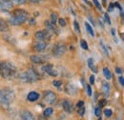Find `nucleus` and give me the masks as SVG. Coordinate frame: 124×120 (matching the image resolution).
<instances>
[{"instance_id":"obj_27","label":"nucleus","mask_w":124,"mask_h":120,"mask_svg":"<svg viewBox=\"0 0 124 120\" xmlns=\"http://www.w3.org/2000/svg\"><path fill=\"white\" fill-rule=\"evenodd\" d=\"M74 28H75L76 31L79 34V33H80V28H79V24L78 23V21H75V22H74Z\"/></svg>"},{"instance_id":"obj_24","label":"nucleus","mask_w":124,"mask_h":120,"mask_svg":"<svg viewBox=\"0 0 124 120\" xmlns=\"http://www.w3.org/2000/svg\"><path fill=\"white\" fill-rule=\"evenodd\" d=\"M112 114H113V112H112L111 109H105V110H104V115H105L106 117H111Z\"/></svg>"},{"instance_id":"obj_19","label":"nucleus","mask_w":124,"mask_h":120,"mask_svg":"<svg viewBox=\"0 0 124 120\" xmlns=\"http://www.w3.org/2000/svg\"><path fill=\"white\" fill-rule=\"evenodd\" d=\"M85 27H86V30L88 31V33L91 35V36H94V32H93V28H92V26L88 23V22H85Z\"/></svg>"},{"instance_id":"obj_2","label":"nucleus","mask_w":124,"mask_h":120,"mask_svg":"<svg viewBox=\"0 0 124 120\" xmlns=\"http://www.w3.org/2000/svg\"><path fill=\"white\" fill-rule=\"evenodd\" d=\"M16 97V93L13 89L6 87L3 88L2 90H0V105L2 107L8 108L11 105Z\"/></svg>"},{"instance_id":"obj_46","label":"nucleus","mask_w":124,"mask_h":120,"mask_svg":"<svg viewBox=\"0 0 124 120\" xmlns=\"http://www.w3.org/2000/svg\"><path fill=\"white\" fill-rule=\"evenodd\" d=\"M0 11H3V7H2V5H1V3H0Z\"/></svg>"},{"instance_id":"obj_34","label":"nucleus","mask_w":124,"mask_h":120,"mask_svg":"<svg viewBox=\"0 0 124 120\" xmlns=\"http://www.w3.org/2000/svg\"><path fill=\"white\" fill-rule=\"evenodd\" d=\"M104 18H105L106 22L108 23L109 25H111V20H110V17H109V15H107V14H105V15H104Z\"/></svg>"},{"instance_id":"obj_47","label":"nucleus","mask_w":124,"mask_h":120,"mask_svg":"<svg viewBox=\"0 0 124 120\" xmlns=\"http://www.w3.org/2000/svg\"><path fill=\"white\" fill-rule=\"evenodd\" d=\"M84 1H85V2H86V3H88V0H84Z\"/></svg>"},{"instance_id":"obj_30","label":"nucleus","mask_w":124,"mask_h":120,"mask_svg":"<svg viewBox=\"0 0 124 120\" xmlns=\"http://www.w3.org/2000/svg\"><path fill=\"white\" fill-rule=\"evenodd\" d=\"M13 1L16 4H19V5H22V4L26 3V0H13Z\"/></svg>"},{"instance_id":"obj_40","label":"nucleus","mask_w":124,"mask_h":120,"mask_svg":"<svg viewBox=\"0 0 124 120\" xmlns=\"http://www.w3.org/2000/svg\"><path fill=\"white\" fill-rule=\"evenodd\" d=\"M101 46H102V48H103V51L105 52V53H106V55L108 56V55H109L108 52H107V50H106V48H105V46H104V45H103V44H102V42H101Z\"/></svg>"},{"instance_id":"obj_12","label":"nucleus","mask_w":124,"mask_h":120,"mask_svg":"<svg viewBox=\"0 0 124 120\" xmlns=\"http://www.w3.org/2000/svg\"><path fill=\"white\" fill-rule=\"evenodd\" d=\"M0 3L3 7V11H8L13 8V2L12 0H0Z\"/></svg>"},{"instance_id":"obj_13","label":"nucleus","mask_w":124,"mask_h":120,"mask_svg":"<svg viewBox=\"0 0 124 120\" xmlns=\"http://www.w3.org/2000/svg\"><path fill=\"white\" fill-rule=\"evenodd\" d=\"M30 59L34 64H42V63H44L46 61V59L44 57H42L40 55H31L30 57Z\"/></svg>"},{"instance_id":"obj_26","label":"nucleus","mask_w":124,"mask_h":120,"mask_svg":"<svg viewBox=\"0 0 124 120\" xmlns=\"http://www.w3.org/2000/svg\"><path fill=\"white\" fill-rule=\"evenodd\" d=\"M78 112L80 116H83V115H84V113H85V107H84V106H82V107L78 108Z\"/></svg>"},{"instance_id":"obj_4","label":"nucleus","mask_w":124,"mask_h":120,"mask_svg":"<svg viewBox=\"0 0 124 120\" xmlns=\"http://www.w3.org/2000/svg\"><path fill=\"white\" fill-rule=\"evenodd\" d=\"M18 77H19L20 81L24 82V83H33V82L39 80L38 73L33 69H29L28 71L19 74Z\"/></svg>"},{"instance_id":"obj_35","label":"nucleus","mask_w":124,"mask_h":120,"mask_svg":"<svg viewBox=\"0 0 124 120\" xmlns=\"http://www.w3.org/2000/svg\"><path fill=\"white\" fill-rule=\"evenodd\" d=\"M118 81H119V83L121 84V86H123V87H124V77H123V76H119Z\"/></svg>"},{"instance_id":"obj_39","label":"nucleus","mask_w":124,"mask_h":120,"mask_svg":"<svg viewBox=\"0 0 124 120\" xmlns=\"http://www.w3.org/2000/svg\"><path fill=\"white\" fill-rule=\"evenodd\" d=\"M28 1L32 3V4H38L40 2V0H28Z\"/></svg>"},{"instance_id":"obj_18","label":"nucleus","mask_w":124,"mask_h":120,"mask_svg":"<svg viewBox=\"0 0 124 120\" xmlns=\"http://www.w3.org/2000/svg\"><path fill=\"white\" fill-rule=\"evenodd\" d=\"M53 69H54V66H53L52 64H47V65H44V66L41 68V70H42L44 73H46V74H49Z\"/></svg>"},{"instance_id":"obj_11","label":"nucleus","mask_w":124,"mask_h":120,"mask_svg":"<svg viewBox=\"0 0 124 120\" xmlns=\"http://www.w3.org/2000/svg\"><path fill=\"white\" fill-rule=\"evenodd\" d=\"M65 91L69 94V95H75L78 91V89L75 85L73 84H67L66 85V88H65Z\"/></svg>"},{"instance_id":"obj_20","label":"nucleus","mask_w":124,"mask_h":120,"mask_svg":"<svg viewBox=\"0 0 124 120\" xmlns=\"http://www.w3.org/2000/svg\"><path fill=\"white\" fill-rule=\"evenodd\" d=\"M54 113V110H53V108H46L45 110H44V112H43V114H44V116H46V117H49V116H51L52 114Z\"/></svg>"},{"instance_id":"obj_33","label":"nucleus","mask_w":124,"mask_h":120,"mask_svg":"<svg viewBox=\"0 0 124 120\" xmlns=\"http://www.w3.org/2000/svg\"><path fill=\"white\" fill-rule=\"evenodd\" d=\"M93 3H94V5L96 6V8L98 9V10H101V6H100V4H99V2H98V0H93Z\"/></svg>"},{"instance_id":"obj_43","label":"nucleus","mask_w":124,"mask_h":120,"mask_svg":"<svg viewBox=\"0 0 124 120\" xmlns=\"http://www.w3.org/2000/svg\"><path fill=\"white\" fill-rule=\"evenodd\" d=\"M111 31H112V34L115 36V35H116V30H115V29H112V30H111Z\"/></svg>"},{"instance_id":"obj_9","label":"nucleus","mask_w":124,"mask_h":120,"mask_svg":"<svg viewBox=\"0 0 124 120\" xmlns=\"http://www.w3.org/2000/svg\"><path fill=\"white\" fill-rule=\"evenodd\" d=\"M62 107H63V110L68 112V113H72L74 112V106L72 104V102L70 100H67V99H64L62 101Z\"/></svg>"},{"instance_id":"obj_25","label":"nucleus","mask_w":124,"mask_h":120,"mask_svg":"<svg viewBox=\"0 0 124 120\" xmlns=\"http://www.w3.org/2000/svg\"><path fill=\"white\" fill-rule=\"evenodd\" d=\"M94 114H95L97 117H100V115H101V110H100V106L95 107V109H94Z\"/></svg>"},{"instance_id":"obj_42","label":"nucleus","mask_w":124,"mask_h":120,"mask_svg":"<svg viewBox=\"0 0 124 120\" xmlns=\"http://www.w3.org/2000/svg\"><path fill=\"white\" fill-rule=\"evenodd\" d=\"M112 9H114L113 4H111V5H110V7H109V12H113V11H112Z\"/></svg>"},{"instance_id":"obj_44","label":"nucleus","mask_w":124,"mask_h":120,"mask_svg":"<svg viewBox=\"0 0 124 120\" xmlns=\"http://www.w3.org/2000/svg\"><path fill=\"white\" fill-rule=\"evenodd\" d=\"M120 15H121V17H122V19H123V20H124V13H123V12H121V13H120Z\"/></svg>"},{"instance_id":"obj_22","label":"nucleus","mask_w":124,"mask_h":120,"mask_svg":"<svg viewBox=\"0 0 124 120\" xmlns=\"http://www.w3.org/2000/svg\"><path fill=\"white\" fill-rule=\"evenodd\" d=\"M57 18H58V17H57V15H56V14L54 13V14L51 15V22H52L53 25H54V26L56 25V22H57V20H58Z\"/></svg>"},{"instance_id":"obj_37","label":"nucleus","mask_w":124,"mask_h":120,"mask_svg":"<svg viewBox=\"0 0 124 120\" xmlns=\"http://www.w3.org/2000/svg\"><path fill=\"white\" fill-rule=\"evenodd\" d=\"M94 79H95V78H94V75H91V76H90V84L93 85V83H94Z\"/></svg>"},{"instance_id":"obj_7","label":"nucleus","mask_w":124,"mask_h":120,"mask_svg":"<svg viewBox=\"0 0 124 120\" xmlns=\"http://www.w3.org/2000/svg\"><path fill=\"white\" fill-rule=\"evenodd\" d=\"M35 38L38 40H46L50 37V31L47 30H38L35 32Z\"/></svg>"},{"instance_id":"obj_3","label":"nucleus","mask_w":124,"mask_h":120,"mask_svg":"<svg viewBox=\"0 0 124 120\" xmlns=\"http://www.w3.org/2000/svg\"><path fill=\"white\" fill-rule=\"evenodd\" d=\"M29 17V14L25 10L17 9L14 12V15H12L9 19V23L12 26H19L24 24Z\"/></svg>"},{"instance_id":"obj_38","label":"nucleus","mask_w":124,"mask_h":120,"mask_svg":"<svg viewBox=\"0 0 124 120\" xmlns=\"http://www.w3.org/2000/svg\"><path fill=\"white\" fill-rule=\"evenodd\" d=\"M77 106H78V108H80V107L84 106V102H83L82 100H80V101H78V103L77 104Z\"/></svg>"},{"instance_id":"obj_32","label":"nucleus","mask_w":124,"mask_h":120,"mask_svg":"<svg viewBox=\"0 0 124 120\" xmlns=\"http://www.w3.org/2000/svg\"><path fill=\"white\" fill-rule=\"evenodd\" d=\"M48 75H51V76H56V75H57V72H56V71H54V70L53 69V70H52Z\"/></svg>"},{"instance_id":"obj_45","label":"nucleus","mask_w":124,"mask_h":120,"mask_svg":"<svg viewBox=\"0 0 124 120\" xmlns=\"http://www.w3.org/2000/svg\"><path fill=\"white\" fill-rule=\"evenodd\" d=\"M34 22H35V21H34V19H31V24H33Z\"/></svg>"},{"instance_id":"obj_36","label":"nucleus","mask_w":124,"mask_h":120,"mask_svg":"<svg viewBox=\"0 0 124 120\" xmlns=\"http://www.w3.org/2000/svg\"><path fill=\"white\" fill-rule=\"evenodd\" d=\"M116 73L118 74V75H120V74H122L123 72H122V69H120L119 67H116Z\"/></svg>"},{"instance_id":"obj_10","label":"nucleus","mask_w":124,"mask_h":120,"mask_svg":"<svg viewBox=\"0 0 124 120\" xmlns=\"http://www.w3.org/2000/svg\"><path fill=\"white\" fill-rule=\"evenodd\" d=\"M19 116H20V119L23 120H34V115L29 111H22Z\"/></svg>"},{"instance_id":"obj_41","label":"nucleus","mask_w":124,"mask_h":120,"mask_svg":"<svg viewBox=\"0 0 124 120\" xmlns=\"http://www.w3.org/2000/svg\"><path fill=\"white\" fill-rule=\"evenodd\" d=\"M105 104H106V100H105V99H103V100H101V101H100L99 106H100V107H102V106H104Z\"/></svg>"},{"instance_id":"obj_8","label":"nucleus","mask_w":124,"mask_h":120,"mask_svg":"<svg viewBox=\"0 0 124 120\" xmlns=\"http://www.w3.org/2000/svg\"><path fill=\"white\" fill-rule=\"evenodd\" d=\"M47 48V43L44 40H39L37 41L36 43H34L33 45V49L35 52H44Z\"/></svg>"},{"instance_id":"obj_17","label":"nucleus","mask_w":124,"mask_h":120,"mask_svg":"<svg viewBox=\"0 0 124 120\" xmlns=\"http://www.w3.org/2000/svg\"><path fill=\"white\" fill-rule=\"evenodd\" d=\"M102 91H103L104 95H106V96L109 95V93H110V85L108 83L103 82V84H102Z\"/></svg>"},{"instance_id":"obj_1","label":"nucleus","mask_w":124,"mask_h":120,"mask_svg":"<svg viewBox=\"0 0 124 120\" xmlns=\"http://www.w3.org/2000/svg\"><path fill=\"white\" fill-rule=\"evenodd\" d=\"M17 74V69L12 62L1 61L0 62V75L5 79H12Z\"/></svg>"},{"instance_id":"obj_5","label":"nucleus","mask_w":124,"mask_h":120,"mask_svg":"<svg viewBox=\"0 0 124 120\" xmlns=\"http://www.w3.org/2000/svg\"><path fill=\"white\" fill-rule=\"evenodd\" d=\"M66 50H67V48H66L65 44H63V43H56L53 47L52 52H53L54 56L60 57V56H62L66 52Z\"/></svg>"},{"instance_id":"obj_31","label":"nucleus","mask_w":124,"mask_h":120,"mask_svg":"<svg viewBox=\"0 0 124 120\" xmlns=\"http://www.w3.org/2000/svg\"><path fill=\"white\" fill-rule=\"evenodd\" d=\"M87 93H88L89 96L92 95V88H91L90 85H87Z\"/></svg>"},{"instance_id":"obj_29","label":"nucleus","mask_w":124,"mask_h":120,"mask_svg":"<svg viewBox=\"0 0 124 120\" xmlns=\"http://www.w3.org/2000/svg\"><path fill=\"white\" fill-rule=\"evenodd\" d=\"M58 23H59V26H61V27H65L66 26V21H65L64 18H59L58 19Z\"/></svg>"},{"instance_id":"obj_16","label":"nucleus","mask_w":124,"mask_h":120,"mask_svg":"<svg viewBox=\"0 0 124 120\" xmlns=\"http://www.w3.org/2000/svg\"><path fill=\"white\" fill-rule=\"evenodd\" d=\"M88 66H89V68L93 71L94 74H96L98 71H97V68L94 66V60L93 58H89L88 59Z\"/></svg>"},{"instance_id":"obj_14","label":"nucleus","mask_w":124,"mask_h":120,"mask_svg":"<svg viewBox=\"0 0 124 120\" xmlns=\"http://www.w3.org/2000/svg\"><path fill=\"white\" fill-rule=\"evenodd\" d=\"M39 93L38 92H36V91H31V92H29L28 93V95H27V99L29 100V101H31V102H34V101H36L38 98H39Z\"/></svg>"},{"instance_id":"obj_6","label":"nucleus","mask_w":124,"mask_h":120,"mask_svg":"<svg viewBox=\"0 0 124 120\" xmlns=\"http://www.w3.org/2000/svg\"><path fill=\"white\" fill-rule=\"evenodd\" d=\"M44 101L48 104H54L56 101V94L52 90H47L44 92Z\"/></svg>"},{"instance_id":"obj_28","label":"nucleus","mask_w":124,"mask_h":120,"mask_svg":"<svg viewBox=\"0 0 124 120\" xmlns=\"http://www.w3.org/2000/svg\"><path fill=\"white\" fill-rule=\"evenodd\" d=\"M53 85H54V87H56V88H59L62 85V81H60V80H54V81L53 82Z\"/></svg>"},{"instance_id":"obj_21","label":"nucleus","mask_w":124,"mask_h":120,"mask_svg":"<svg viewBox=\"0 0 124 120\" xmlns=\"http://www.w3.org/2000/svg\"><path fill=\"white\" fill-rule=\"evenodd\" d=\"M103 75H104L105 78L107 80H110L112 78V74H111V72H110L108 68H103Z\"/></svg>"},{"instance_id":"obj_23","label":"nucleus","mask_w":124,"mask_h":120,"mask_svg":"<svg viewBox=\"0 0 124 120\" xmlns=\"http://www.w3.org/2000/svg\"><path fill=\"white\" fill-rule=\"evenodd\" d=\"M80 46H81V48L83 49V50H85V51H87L88 50V44H87V42L85 41V40H80Z\"/></svg>"},{"instance_id":"obj_15","label":"nucleus","mask_w":124,"mask_h":120,"mask_svg":"<svg viewBox=\"0 0 124 120\" xmlns=\"http://www.w3.org/2000/svg\"><path fill=\"white\" fill-rule=\"evenodd\" d=\"M8 30H9V26H8L7 22L4 19L0 18V31L5 32V31H8Z\"/></svg>"}]
</instances>
